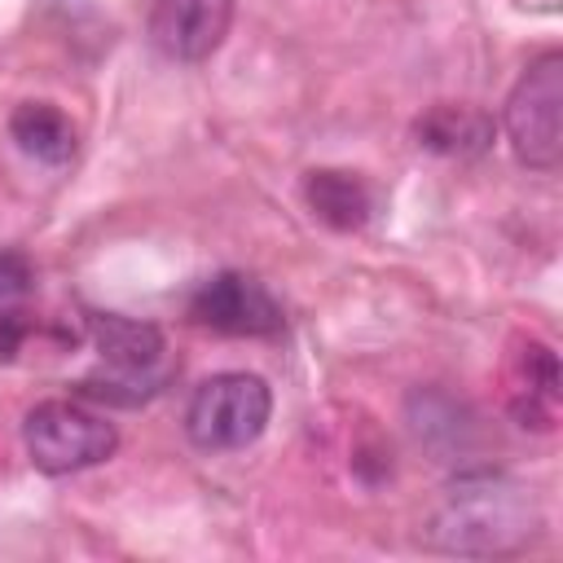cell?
<instances>
[{
    "mask_svg": "<svg viewBox=\"0 0 563 563\" xmlns=\"http://www.w3.org/2000/svg\"><path fill=\"white\" fill-rule=\"evenodd\" d=\"M431 541L453 554H519L541 532L537 501L501 471H466L444 488L431 519Z\"/></svg>",
    "mask_w": 563,
    "mask_h": 563,
    "instance_id": "1",
    "label": "cell"
},
{
    "mask_svg": "<svg viewBox=\"0 0 563 563\" xmlns=\"http://www.w3.org/2000/svg\"><path fill=\"white\" fill-rule=\"evenodd\" d=\"M510 150L532 172H554L563 158V53L545 48L515 79L501 110Z\"/></svg>",
    "mask_w": 563,
    "mask_h": 563,
    "instance_id": "2",
    "label": "cell"
},
{
    "mask_svg": "<svg viewBox=\"0 0 563 563\" xmlns=\"http://www.w3.org/2000/svg\"><path fill=\"white\" fill-rule=\"evenodd\" d=\"M273 413V391L260 374H211L198 383L185 409V431L198 449L224 453V449H246L264 435Z\"/></svg>",
    "mask_w": 563,
    "mask_h": 563,
    "instance_id": "3",
    "label": "cell"
},
{
    "mask_svg": "<svg viewBox=\"0 0 563 563\" xmlns=\"http://www.w3.org/2000/svg\"><path fill=\"white\" fill-rule=\"evenodd\" d=\"M22 444L35 471L75 475L106 462L119 449V431L79 400H40L22 418Z\"/></svg>",
    "mask_w": 563,
    "mask_h": 563,
    "instance_id": "4",
    "label": "cell"
},
{
    "mask_svg": "<svg viewBox=\"0 0 563 563\" xmlns=\"http://www.w3.org/2000/svg\"><path fill=\"white\" fill-rule=\"evenodd\" d=\"M189 317L202 330L238 334V339L282 330V303L246 273H216L211 282H202L189 299Z\"/></svg>",
    "mask_w": 563,
    "mask_h": 563,
    "instance_id": "5",
    "label": "cell"
},
{
    "mask_svg": "<svg viewBox=\"0 0 563 563\" xmlns=\"http://www.w3.org/2000/svg\"><path fill=\"white\" fill-rule=\"evenodd\" d=\"M233 26V0H154L150 44L167 62H207Z\"/></svg>",
    "mask_w": 563,
    "mask_h": 563,
    "instance_id": "6",
    "label": "cell"
},
{
    "mask_svg": "<svg viewBox=\"0 0 563 563\" xmlns=\"http://www.w3.org/2000/svg\"><path fill=\"white\" fill-rule=\"evenodd\" d=\"M88 339L101 352V361L119 374H145L163 356V330L154 321L119 317V312H88Z\"/></svg>",
    "mask_w": 563,
    "mask_h": 563,
    "instance_id": "7",
    "label": "cell"
},
{
    "mask_svg": "<svg viewBox=\"0 0 563 563\" xmlns=\"http://www.w3.org/2000/svg\"><path fill=\"white\" fill-rule=\"evenodd\" d=\"M413 136L422 150L444 154V158H475L493 145V114L475 110V106H431L418 123Z\"/></svg>",
    "mask_w": 563,
    "mask_h": 563,
    "instance_id": "8",
    "label": "cell"
},
{
    "mask_svg": "<svg viewBox=\"0 0 563 563\" xmlns=\"http://www.w3.org/2000/svg\"><path fill=\"white\" fill-rule=\"evenodd\" d=\"M9 136L18 141L22 154L40 158V163H70L75 158V128L70 119L48 106V101H22L13 114H9Z\"/></svg>",
    "mask_w": 563,
    "mask_h": 563,
    "instance_id": "9",
    "label": "cell"
},
{
    "mask_svg": "<svg viewBox=\"0 0 563 563\" xmlns=\"http://www.w3.org/2000/svg\"><path fill=\"white\" fill-rule=\"evenodd\" d=\"M303 202L312 207L317 220H325L330 229H343V233L361 229L374 211L369 189L352 172H334V167H321V172L303 176Z\"/></svg>",
    "mask_w": 563,
    "mask_h": 563,
    "instance_id": "10",
    "label": "cell"
},
{
    "mask_svg": "<svg viewBox=\"0 0 563 563\" xmlns=\"http://www.w3.org/2000/svg\"><path fill=\"white\" fill-rule=\"evenodd\" d=\"M31 286V264L18 255V251H4L0 255V299H13Z\"/></svg>",
    "mask_w": 563,
    "mask_h": 563,
    "instance_id": "11",
    "label": "cell"
},
{
    "mask_svg": "<svg viewBox=\"0 0 563 563\" xmlns=\"http://www.w3.org/2000/svg\"><path fill=\"white\" fill-rule=\"evenodd\" d=\"M22 339H26V317L22 312H4L0 317V361H13Z\"/></svg>",
    "mask_w": 563,
    "mask_h": 563,
    "instance_id": "12",
    "label": "cell"
}]
</instances>
